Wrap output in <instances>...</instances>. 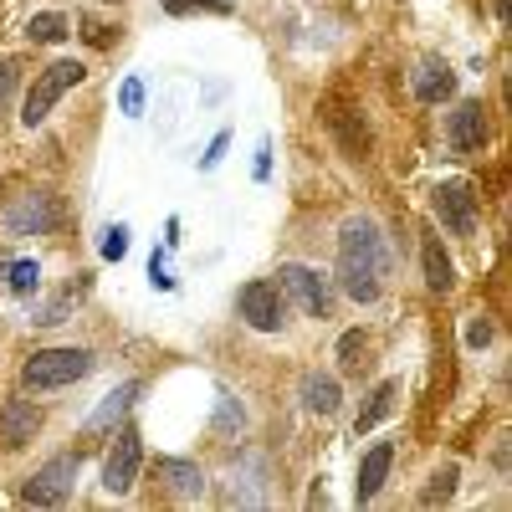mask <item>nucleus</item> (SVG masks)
<instances>
[{
  "instance_id": "nucleus-7",
  "label": "nucleus",
  "mask_w": 512,
  "mask_h": 512,
  "mask_svg": "<svg viewBox=\"0 0 512 512\" xmlns=\"http://www.w3.org/2000/svg\"><path fill=\"white\" fill-rule=\"evenodd\" d=\"M236 313L246 318V328H256V333H277L287 318V297L277 292V282H267V277H256V282H246L241 292H236Z\"/></svg>"
},
{
  "instance_id": "nucleus-21",
  "label": "nucleus",
  "mask_w": 512,
  "mask_h": 512,
  "mask_svg": "<svg viewBox=\"0 0 512 512\" xmlns=\"http://www.w3.org/2000/svg\"><path fill=\"white\" fill-rule=\"evenodd\" d=\"M456 482H461L456 466H441V472L431 477V487L420 492V502H425V507H441V502H451V497H456Z\"/></svg>"
},
{
  "instance_id": "nucleus-28",
  "label": "nucleus",
  "mask_w": 512,
  "mask_h": 512,
  "mask_svg": "<svg viewBox=\"0 0 512 512\" xmlns=\"http://www.w3.org/2000/svg\"><path fill=\"white\" fill-rule=\"evenodd\" d=\"M226 149H231V128H221V134L210 139V149L200 154V169H216V164L226 159Z\"/></svg>"
},
{
  "instance_id": "nucleus-26",
  "label": "nucleus",
  "mask_w": 512,
  "mask_h": 512,
  "mask_svg": "<svg viewBox=\"0 0 512 512\" xmlns=\"http://www.w3.org/2000/svg\"><path fill=\"white\" fill-rule=\"evenodd\" d=\"M359 354H364V333H344V338H338V364H344L349 374H354V369L364 364Z\"/></svg>"
},
{
  "instance_id": "nucleus-8",
  "label": "nucleus",
  "mask_w": 512,
  "mask_h": 512,
  "mask_svg": "<svg viewBox=\"0 0 512 512\" xmlns=\"http://www.w3.org/2000/svg\"><path fill=\"white\" fill-rule=\"evenodd\" d=\"M72 482H77V456H52V461L21 487V502H31V507H62V502L72 497Z\"/></svg>"
},
{
  "instance_id": "nucleus-22",
  "label": "nucleus",
  "mask_w": 512,
  "mask_h": 512,
  "mask_svg": "<svg viewBox=\"0 0 512 512\" xmlns=\"http://www.w3.org/2000/svg\"><path fill=\"white\" fill-rule=\"evenodd\" d=\"M6 287H11L16 297H31V292L41 287V267H36V262H11V267H6Z\"/></svg>"
},
{
  "instance_id": "nucleus-16",
  "label": "nucleus",
  "mask_w": 512,
  "mask_h": 512,
  "mask_svg": "<svg viewBox=\"0 0 512 512\" xmlns=\"http://www.w3.org/2000/svg\"><path fill=\"white\" fill-rule=\"evenodd\" d=\"M420 267H425V287L431 292H451L456 287V267H451V256H446V246H441V236H425V246H420Z\"/></svg>"
},
{
  "instance_id": "nucleus-3",
  "label": "nucleus",
  "mask_w": 512,
  "mask_h": 512,
  "mask_svg": "<svg viewBox=\"0 0 512 512\" xmlns=\"http://www.w3.org/2000/svg\"><path fill=\"white\" fill-rule=\"evenodd\" d=\"M93 369H98L93 349H41L26 359L21 379H26V390H62V384L88 379Z\"/></svg>"
},
{
  "instance_id": "nucleus-18",
  "label": "nucleus",
  "mask_w": 512,
  "mask_h": 512,
  "mask_svg": "<svg viewBox=\"0 0 512 512\" xmlns=\"http://www.w3.org/2000/svg\"><path fill=\"white\" fill-rule=\"evenodd\" d=\"M395 395H400V379H379V384H374V395H369V405H364L359 420H354V436H369L374 425L395 410Z\"/></svg>"
},
{
  "instance_id": "nucleus-23",
  "label": "nucleus",
  "mask_w": 512,
  "mask_h": 512,
  "mask_svg": "<svg viewBox=\"0 0 512 512\" xmlns=\"http://www.w3.org/2000/svg\"><path fill=\"white\" fill-rule=\"evenodd\" d=\"M118 108L128 118H139L144 113V77H123V88H118Z\"/></svg>"
},
{
  "instance_id": "nucleus-1",
  "label": "nucleus",
  "mask_w": 512,
  "mask_h": 512,
  "mask_svg": "<svg viewBox=\"0 0 512 512\" xmlns=\"http://www.w3.org/2000/svg\"><path fill=\"white\" fill-rule=\"evenodd\" d=\"M384 277H390V241L369 216H354L338 231V287L354 303H379Z\"/></svg>"
},
{
  "instance_id": "nucleus-9",
  "label": "nucleus",
  "mask_w": 512,
  "mask_h": 512,
  "mask_svg": "<svg viewBox=\"0 0 512 512\" xmlns=\"http://www.w3.org/2000/svg\"><path fill=\"white\" fill-rule=\"evenodd\" d=\"M431 210L441 216V226H446L451 236H472V231H477V195H472V185H466V180L436 185V190H431Z\"/></svg>"
},
{
  "instance_id": "nucleus-29",
  "label": "nucleus",
  "mask_w": 512,
  "mask_h": 512,
  "mask_svg": "<svg viewBox=\"0 0 512 512\" xmlns=\"http://www.w3.org/2000/svg\"><path fill=\"white\" fill-rule=\"evenodd\" d=\"M16 82H21V62H0V108H6L11 103V93H16Z\"/></svg>"
},
{
  "instance_id": "nucleus-10",
  "label": "nucleus",
  "mask_w": 512,
  "mask_h": 512,
  "mask_svg": "<svg viewBox=\"0 0 512 512\" xmlns=\"http://www.w3.org/2000/svg\"><path fill=\"white\" fill-rule=\"evenodd\" d=\"M446 144L456 154H477L487 144V103L482 98H466L456 103V113L446 118Z\"/></svg>"
},
{
  "instance_id": "nucleus-13",
  "label": "nucleus",
  "mask_w": 512,
  "mask_h": 512,
  "mask_svg": "<svg viewBox=\"0 0 512 512\" xmlns=\"http://www.w3.org/2000/svg\"><path fill=\"white\" fill-rule=\"evenodd\" d=\"M395 466V441H379L369 446V456L359 461V482H354V502H374L384 492V477H390Z\"/></svg>"
},
{
  "instance_id": "nucleus-19",
  "label": "nucleus",
  "mask_w": 512,
  "mask_h": 512,
  "mask_svg": "<svg viewBox=\"0 0 512 512\" xmlns=\"http://www.w3.org/2000/svg\"><path fill=\"white\" fill-rule=\"evenodd\" d=\"M139 400V379H128V384H118L113 395H103V405L88 415V431H108V425L118 420V415H128V405Z\"/></svg>"
},
{
  "instance_id": "nucleus-4",
  "label": "nucleus",
  "mask_w": 512,
  "mask_h": 512,
  "mask_svg": "<svg viewBox=\"0 0 512 512\" xmlns=\"http://www.w3.org/2000/svg\"><path fill=\"white\" fill-rule=\"evenodd\" d=\"M139 472H144V436L134 431V425H123V431L113 436L108 461H103V492L108 497H128L134 482H139Z\"/></svg>"
},
{
  "instance_id": "nucleus-27",
  "label": "nucleus",
  "mask_w": 512,
  "mask_h": 512,
  "mask_svg": "<svg viewBox=\"0 0 512 512\" xmlns=\"http://www.w3.org/2000/svg\"><path fill=\"white\" fill-rule=\"evenodd\" d=\"M492 344V318H472V323H466V349H487Z\"/></svg>"
},
{
  "instance_id": "nucleus-11",
  "label": "nucleus",
  "mask_w": 512,
  "mask_h": 512,
  "mask_svg": "<svg viewBox=\"0 0 512 512\" xmlns=\"http://www.w3.org/2000/svg\"><path fill=\"white\" fill-rule=\"evenodd\" d=\"M323 123L333 128V139H338V149H344L349 159H369V128H364L359 108H349V103H338V98H328V103H323Z\"/></svg>"
},
{
  "instance_id": "nucleus-30",
  "label": "nucleus",
  "mask_w": 512,
  "mask_h": 512,
  "mask_svg": "<svg viewBox=\"0 0 512 512\" xmlns=\"http://www.w3.org/2000/svg\"><path fill=\"white\" fill-rule=\"evenodd\" d=\"M251 175H256V180H272V139L256 144V164H251Z\"/></svg>"
},
{
  "instance_id": "nucleus-17",
  "label": "nucleus",
  "mask_w": 512,
  "mask_h": 512,
  "mask_svg": "<svg viewBox=\"0 0 512 512\" xmlns=\"http://www.w3.org/2000/svg\"><path fill=\"white\" fill-rule=\"evenodd\" d=\"M303 405L313 415H338V405H344V390H338V379L333 374H303Z\"/></svg>"
},
{
  "instance_id": "nucleus-25",
  "label": "nucleus",
  "mask_w": 512,
  "mask_h": 512,
  "mask_svg": "<svg viewBox=\"0 0 512 512\" xmlns=\"http://www.w3.org/2000/svg\"><path fill=\"white\" fill-rule=\"evenodd\" d=\"M241 425H246V410H241L231 395H221V405H216V431L231 436V431H241Z\"/></svg>"
},
{
  "instance_id": "nucleus-5",
  "label": "nucleus",
  "mask_w": 512,
  "mask_h": 512,
  "mask_svg": "<svg viewBox=\"0 0 512 512\" xmlns=\"http://www.w3.org/2000/svg\"><path fill=\"white\" fill-rule=\"evenodd\" d=\"M277 292L292 297V303L303 308L308 318H328V308H333L328 277H318V272L303 267V262H282V267H277Z\"/></svg>"
},
{
  "instance_id": "nucleus-6",
  "label": "nucleus",
  "mask_w": 512,
  "mask_h": 512,
  "mask_svg": "<svg viewBox=\"0 0 512 512\" xmlns=\"http://www.w3.org/2000/svg\"><path fill=\"white\" fill-rule=\"evenodd\" d=\"M57 226V205L47 190H21L6 210H0V231L6 236H47Z\"/></svg>"
},
{
  "instance_id": "nucleus-2",
  "label": "nucleus",
  "mask_w": 512,
  "mask_h": 512,
  "mask_svg": "<svg viewBox=\"0 0 512 512\" xmlns=\"http://www.w3.org/2000/svg\"><path fill=\"white\" fill-rule=\"evenodd\" d=\"M88 77V67L82 62H72V57H62V62H52V67H41L36 77H31V88H26V98H21V128H41L52 118V108L62 103V93L67 88H77V82Z\"/></svg>"
},
{
  "instance_id": "nucleus-24",
  "label": "nucleus",
  "mask_w": 512,
  "mask_h": 512,
  "mask_svg": "<svg viewBox=\"0 0 512 512\" xmlns=\"http://www.w3.org/2000/svg\"><path fill=\"white\" fill-rule=\"evenodd\" d=\"M98 251H103V262H123V256H128V226H108Z\"/></svg>"
},
{
  "instance_id": "nucleus-15",
  "label": "nucleus",
  "mask_w": 512,
  "mask_h": 512,
  "mask_svg": "<svg viewBox=\"0 0 512 512\" xmlns=\"http://www.w3.org/2000/svg\"><path fill=\"white\" fill-rule=\"evenodd\" d=\"M410 88H415L420 103H446V98L456 93V72H451L446 62H436V57H425V62L415 67V77H410Z\"/></svg>"
},
{
  "instance_id": "nucleus-20",
  "label": "nucleus",
  "mask_w": 512,
  "mask_h": 512,
  "mask_svg": "<svg viewBox=\"0 0 512 512\" xmlns=\"http://www.w3.org/2000/svg\"><path fill=\"white\" fill-rule=\"evenodd\" d=\"M26 36H31V41H41V47H52V41H62V36H67V16L41 11V16H31V21H26Z\"/></svg>"
},
{
  "instance_id": "nucleus-14",
  "label": "nucleus",
  "mask_w": 512,
  "mask_h": 512,
  "mask_svg": "<svg viewBox=\"0 0 512 512\" xmlns=\"http://www.w3.org/2000/svg\"><path fill=\"white\" fill-rule=\"evenodd\" d=\"M41 425V410L31 400H6V410H0V446L6 451H21Z\"/></svg>"
},
{
  "instance_id": "nucleus-31",
  "label": "nucleus",
  "mask_w": 512,
  "mask_h": 512,
  "mask_svg": "<svg viewBox=\"0 0 512 512\" xmlns=\"http://www.w3.org/2000/svg\"><path fill=\"white\" fill-rule=\"evenodd\" d=\"M149 282H154L159 292H169V287H175V277H169V272H164V256H159V251L149 256Z\"/></svg>"
},
{
  "instance_id": "nucleus-32",
  "label": "nucleus",
  "mask_w": 512,
  "mask_h": 512,
  "mask_svg": "<svg viewBox=\"0 0 512 512\" xmlns=\"http://www.w3.org/2000/svg\"><path fill=\"white\" fill-rule=\"evenodd\" d=\"M195 6H205V0H164V11H175V16H185V11H195Z\"/></svg>"
},
{
  "instance_id": "nucleus-12",
  "label": "nucleus",
  "mask_w": 512,
  "mask_h": 512,
  "mask_svg": "<svg viewBox=\"0 0 512 512\" xmlns=\"http://www.w3.org/2000/svg\"><path fill=\"white\" fill-rule=\"evenodd\" d=\"M154 477L164 482V497H175V502H200L205 497V477H200L195 461L164 456V461H154Z\"/></svg>"
}]
</instances>
